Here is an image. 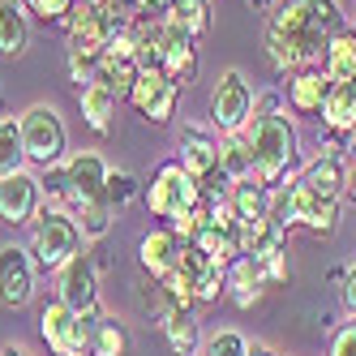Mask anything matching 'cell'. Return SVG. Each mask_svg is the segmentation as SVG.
Masks as SVG:
<instances>
[{"instance_id":"obj_28","label":"cell","mask_w":356,"mask_h":356,"mask_svg":"<svg viewBox=\"0 0 356 356\" xmlns=\"http://www.w3.org/2000/svg\"><path fill=\"white\" fill-rule=\"evenodd\" d=\"M78 99H82V116H86V124L95 134H108L112 129V116H116V104L120 99L112 95V90H104L99 82H90L86 90H78Z\"/></svg>"},{"instance_id":"obj_44","label":"cell","mask_w":356,"mask_h":356,"mask_svg":"<svg viewBox=\"0 0 356 356\" xmlns=\"http://www.w3.org/2000/svg\"><path fill=\"white\" fill-rule=\"evenodd\" d=\"M0 356H31V352H26V348H13V343H9V348H0Z\"/></svg>"},{"instance_id":"obj_35","label":"cell","mask_w":356,"mask_h":356,"mask_svg":"<svg viewBox=\"0 0 356 356\" xmlns=\"http://www.w3.org/2000/svg\"><path fill=\"white\" fill-rule=\"evenodd\" d=\"M197 356H249V339L241 330H215L211 339H202Z\"/></svg>"},{"instance_id":"obj_12","label":"cell","mask_w":356,"mask_h":356,"mask_svg":"<svg viewBox=\"0 0 356 356\" xmlns=\"http://www.w3.org/2000/svg\"><path fill=\"white\" fill-rule=\"evenodd\" d=\"M159 69L168 73V82H176V86H185V82L197 78V47H193V35H189L176 17H168V13H163V60H159Z\"/></svg>"},{"instance_id":"obj_32","label":"cell","mask_w":356,"mask_h":356,"mask_svg":"<svg viewBox=\"0 0 356 356\" xmlns=\"http://www.w3.org/2000/svg\"><path fill=\"white\" fill-rule=\"evenodd\" d=\"M168 17H176L193 39H202L211 31V0H172Z\"/></svg>"},{"instance_id":"obj_34","label":"cell","mask_w":356,"mask_h":356,"mask_svg":"<svg viewBox=\"0 0 356 356\" xmlns=\"http://www.w3.org/2000/svg\"><path fill=\"white\" fill-rule=\"evenodd\" d=\"M134 197H138V176L124 172V168H112V172H108V185H104V202L120 215Z\"/></svg>"},{"instance_id":"obj_30","label":"cell","mask_w":356,"mask_h":356,"mask_svg":"<svg viewBox=\"0 0 356 356\" xmlns=\"http://www.w3.org/2000/svg\"><path fill=\"white\" fill-rule=\"evenodd\" d=\"M219 172H223V181H227V185L249 181V176H253V159H249V146H245L241 134L219 138Z\"/></svg>"},{"instance_id":"obj_24","label":"cell","mask_w":356,"mask_h":356,"mask_svg":"<svg viewBox=\"0 0 356 356\" xmlns=\"http://www.w3.org/2000/svg\"><path fill=\"white\" fill-rule=\"evenodd\" d=\"M138 73L142 69H138L134 56H112V52H104V56H99V65H95V82L104 86V90H112L116 99H129Z\"/></svg>"},{"instance_id":"obj_16","label":"cell","mask_w":356,"mask_h":356,"mask_svg":"<svg viewBox=\"0 0 356 356\" xmlns=\"http://www.w3.org/2000/svg\"><path fill=\"white\" fill-rule=\"evenodd\" d=\"M181 253H185V241L176 236L172 227H159V232L142 236V245H138L142 275H150V279H163V275H172L176 266H181Z\"/></svg>"},{"instance_id":"obj_33","label":"cell","mask_w":356,"mask_h":356,"mask_svg":"<svg viewBox=\"0 0 356 356\" xmlns=\"http://www.w3.org/2000/svg\"><path fill=\"white\" fill-rule=\"evenodd\" d=\"M219 296H227V266L207 262V266L193 275V300L197 305H215Z\"/></svg>"},{"instance_id":"obj_29","label":"cell","mask_w":356,"mask_h":356,"mask_svg":"<svg viewBox=\"0 0 356 356\" xmlns=\"http://www.w3.org/2000/svg\"><path fill=\"white\" fill-rule=\"evenodd\" d=\"M129 352V335L112 314H99L90 322V356H124Z\"/></svg>"},{"instance_id":"obj_36","label":"cell","mask_w":356,"mask_h":356,"mask_svg":"<svg viewBox=\"0 0 356 356\" xmlns=\"http://www.w3.org/2000/svg\"><path fill=\"white\" fill-rule=\"evenodd\" d=\"M22 5H26L35 17H43V22H69L82 0H22Z\"/></svg>"},{"instance_id":"obj_7","label":"cell","mask_w":356,"mask_h":356,"mask_svg":"<svg viewBox=\"0 0 356 356\" xmlns=\"http://www.w3.org/2000/svg\"><path fill=\"white\" fill-rule=\"evenodd\" d=\"M39 335L52 356H90V322L78 318L65 300H47L39 309Z\"/></svg>"},{"instance_id":"obj_37","label":"cell","mask_w":356,"mask_h":356,"mask_svg":"<svg viewBox=\"0 0 356 356\" xmlns=\"http://www.w3.org/2000/svg\"><path fill=\"white\" fill-rule=\"evenodd\" d=\"M176 99H181V86L172 82V86H168V90L159 95V104H155V108L146 112V120H150V124H168V120L176 116Z\"/></svg>"},{"instance_id":"obj_22","label":"cell","mask_w":356,"mask_h":356,"mask_svg":"<svg viewBox=\"0 0 356 356\" xmlns=\"http://www.w3.org/2000/svg\"><path fill=\"white\" fill-rule=\"evenodd\" d=\"M31 47V17L22 0H0V56H22Z\"/></svg>"},{"instance_id":"obj_14","label":"cell","mask_w":356,"mask_h":356,"mask_svg":"<svg viewBox=\"0 0 356 356\" xmlns=\"http://www.w3.org/2000/svg\"><path fill=\"white\" fill-rule=\"evenodd\" d=\"M108 159L99 150H73L65 159V181H69V202H86V197H104L108 185Z\"/></svg>"},{"instance_id":"obj_17","label":"cell","mask_w":356,"mask_h":356,"mask_svg":"<svg viewBox=\"0 0 356 356\" xmlns=\"http://www.w3.org/2000/svg\"><path fill=\"white\" fill-rule=\"evenodd\" d=\"M227 202H232V211L241 219V245H245V236L258 223H266V215H270V189L258 181V176H249V181H236L227 189Z\"/></svg>"},{"instance_id":"obj_4","label":"cell","mask_w":356,"mask_h":356,"mask_svg":"<svg viewBox=\"0 0 356 356\" xmlns=\"http://www.w3.org/2000/svg\"><path fill=\"white\" fill-rule=\"evenodd\" d=\"M22 124V146H26V159L47 168H60L69 159V129L52 104H31L26 112L17 116Z\"/></svg>"},{"instance_id":"obj_8","label":"cell","mask_w":356,"mask_h":356,"mask_svg":"<svg viewBox=\"0 0 356 356\" xmlns=\"http://www.w3.org/2000/svg\"><path fill=\"white\" fill-rule=\"evenodd\" d=\"M56 300H65L69 309L86 322L99 318V266L86 249L56 270Z\"/></svg>"},{"instance_id":"obj_3","label":"cell","mask_w":356,"mask_h":356,"mask_svg":"<svg viewBox=\"0 0 356 356\" xmlns=\"http://www.w3.org/2000/svg\"><path fill=\"white\" fill-rule=\"evenodd\" d=\"M31 258L39 270H60L69 258H78L82 253V227L78 219H73L65 207H39V215L31 219Z\"/></svg>"},{"instance_id":"obj_40","label":"cell","mask_w":356,"mask_h":356,"mask_svg":"<svg viewBox=\"0 0 356 356\" xmlns=\"http://www.w3.org/2000/svg\"><path fill=\"white\" fill-rule=\"evenodd\" d=\"M266 112H284V95H279V90L253 95V116H266Z\"/></svg>"},{"instance_id":"obj_23","label":"cell","mask_w":356,"mask_h":356,"mask_svg":"<svg viewBox=\"0 0 356 356\" xmlns=\"http://www.w3.org/2000/svg\"><path fill=\"white\" fill-rule=\"evenodd\" d=\"M322 73L330 82H356V26H343L335 39L326 43Z\"/></svg>"},{"instance_id":"obj_43","label":"cell","mask_w":356,"mask_h":356,"mask_svg":"<svg viewBox=\"0 0 356 356\" xmlns=\"http://www.w3.org/2000/svg\"><path fill=\"white\" fill-rule=\"evenodd\" d=\"M245 5H249V9H258V13H270L275 0H245Z\"/></svg>"},{"instance_id":"obj_9","label":"cell","mask_w":356,"mask_h":356,"mask_svg":"<svg viewBox=\"0 0 356 356\" xmlns=\"http://www.w3.org/2000/svg\"><path fill=\"white\" fill-rule=\"evenodd\" d=\"M116 26H120L116 13H108L104 5H86V0H82V5L73 9V17H69V56L99 60L108 52Z\"/></svg>"},{"instance_id":"obj_5","label":"cell","mask_w":356,"mask_h":356,"mask_svg":"<svg viewBox=\"0 0 356 356\" xmlns=\"http://www.w3.org/2000/svg\"><path fill=\"white\" fill-rule=\"evenodd\" d=\"M142 197H146V207H150L155 219H176V215H185L189 207L202 202V185L181 168V159H172V163H163L155 176H150V185L142 189Z\"/></svg>"},{"instance_id":"obj_11","label":"cell","mask_w":356,"mask_h":356,"mask_svg":"<svg viewBox=\"0 0 356 356\" xmlns=\"http://www.w3.org/2000/svg\"><path fill=\"white\" fill-rule=\"evenodd\" d=\"M43 207V189H39V176L31 172H13V176H0V223L9 227H26Z\"/></svg>"},{"instance_id":"obj_25","label":"cell","mask_w":356,"mask_h":356,"mask_svg":"<svg viewBox=\"0 0 356 356\" xmlns=\"http://www.w3.org/2000/svg\"><path fill=\"white\" fill-rule=\"evenodd\" d=\"M159 330H163V339H168L172 356H197V352H202V335H197V318H193V309H176V314H168Z\"/></svg>"},{"instance_id":"obj_41","label":"cell","mask_w":356,"mask_h":356,"mask_svg":"<svg viewBox=\"0 0 356 356\" xmlns=\"http://www.w3.org/2000/svg\"><path fill=\"white\" fill-rule=\"evenodd\" d=\"M343 197H348V202H356V150L348 155V185H343Z\"/></svg>"},{"instance_id":"obj_15","label":"cell","mask_w":356,"mask_h":356,"mask_svg":"<svg viewBox=\"0 0 356 356\" xmlns=\"http://www.w3.org/2000/svg\"><path fill=\"white\" fill-rule=\"evenodd\" d=\"M181 168L193 181H207L219 172V134L211 124H185L181 129Z\"/></svg>"},{"instance_id":"obj_2","label":"cell","mask_w":356,"mask_h":356,"mask_svg":"<svg viewBox=\"0 0 356 356\" xmlns=\"http://www.w3.org/2000/svg\"><path fill=\"white\" fill-rule=\"evenodd\" d=\"M245 146H249V159H253V176L266 185H292L296 181V159H300V134L288 112H266V116H253L245 124Z\"/></svg>"},{"instance_id":"obj_10","label":"cell","mask_w":356,"mask_h":356,"mask_svg":"<svg viewBox=\"0 0 356 356\" xmlns=\"http://www.w3.org/2000/svg\"><path fill=\"white\" fill-rule=\"evenodd\" d=\"M35 258L26 245H0V305L5 309H22L35 296Z\"/></svg>"},{"instance_id":"obj_19","label":"cell","mask_w":356,"mask_h":356,"mask_svg":"<svg viewBox=\"0 0 356 356\" xmlns=\"http://www.w3.org/2000/svg\"><path fill=\"white\" fill-rule=\"evenodd\" d=\"M322 124L326 134L352 138L356 146V82H330V95L322 104Z\"/></svg>"},{"instance_id":"obj_21","label":"cell","mask_w":356,"mask_h":356,"mask_svg":"<svg viewBox=\"0 0 356 356\" xmlns=\"http://www.w3.org/2000/svg\"><path fill=\"white\" fill-rule=\"evenodd\" d=\"M300 181L314 185L322 197H343V185H348V159H339V155H314L309 163L300 168Z\"/></svg>"},{"instance_id":"obj_27","label":"cell","mask_w":356,"mask_h":356,"mask_svg":"<svg viewBox=\"0 0 356 356\" xmlns=\"http://www.w3.org/2000/svg\"><path fill=\"white\" fill-rule=\"evenodd\" d=\"M26 146H22V124L17 116L0 112V176H13V172H26Z\"/></svg>"},{"instance_id":"obj_20","label":"cell","mask_w":356,"mask_h":356,"mask_svg":"<svg viewBox=\"0 0 356 356\" xmlns=\"http://www.w3.org/2000/svg\"><path fill=\"white\" fill-rule=\"evenodd\" d=\"M266 288L270 284H266L262 266L253 262V258H236L232 266H227V296H232V305H241V309H253Z\"/></svg>"},{"instance_id":"obj_26","label":"cell","mask_w":356,"mask_h":356,"mask_svg":"<svg viewBox=\"0 0 356 356\" xmlns=\"http://www.w3.org/2000/svg\"><path fill=\"white\" fill-rule=\"evenodd\" d=\"M69 215L78 219V227H82V241H104V236H108V227H112V219H116V211L108 207L104 197L69 202Z\"/></svg>"},{"instance_id":"obj_13","label":"cell","mask_w":356,"mask_h":356,"mask_svg":"<svg viewBox=\"0 0 356 356\" xmlns=\"http://www.w3.org/2000/svg\"><path fill=\"white\" fill-rule=\"evenodd\" d=\"M292 211H296V227H309L318 236H330L339 227V197H322L300 176L292 181Z\"/></svg>"},{"instance_id":"obj_1","label":"cell","mask_w":356,"mask_h":356,"mask_svg":"<svg viewBox=\"0 0 356 356\" xmlns=\"http://www.w3.org/2000/svg\"><path fill=\"white\" fill-rule=\"evenodd\" d=\"M348 26L339 0H275L262 26L266 56L279 73L322 69L326 43Z\"/></svg>"},{"instance_id":"obj_18","label":"cell","mask_w":356,"mask_h":356,"mask_svg":"<svg viewBox=\"0 0 356 356\" xmlns=\"http://www.w3.org/2000/svg\"><path fill=\"white\" fill-rule=\"evenodd\" d=\"M330 95V78L322 69H296L288 73V108L296 116H322V104Z\"/></svg>"},{"instance_id":"obj_38","label":"cell","mask_w":356,"mask_h":356,"mask_svg":"<svg viewBox=\"0 0 356 356\" xmlns=\"http://www.w3.org/2000/svg\"><path fill=\"white\" fill-rule=\"evenodd\" d=\"M330 356H356V318L335 330V339H330Z\"/></svg>"},{"instance_id":"obj_31","label":"cell","mask_w":356,"mask_h":356,"mask_svg":"<svg viewBox=\"0 0 356 356\" xmlns=\"http://www.w3.org/2000/svg\"><path fill=\"white\" fill-rule=\"evenodd\" d=\"M168 86H172V82H168V73H163V69H142V73H138V82H134V90H129V104L146 116L150 108L159 104V95H163Z\"/></svg>"},{"instance_id":"obj_42","label":"cell","mask_w":356,"mask_h":356,"mask_svg":"<svg viewBox=\"0 0 356 356\" xmlns=\"http://www.w3.org/2000/svg\"><path fill=\"white\" fill-rule=\"evenodd\" d=\"M249 356H279L270 343H249Z\"/></svg>"},{"instance_id":"obj_39","label":"cell","mask_w":356,"mask_h":356,"mask_svg":"<svg viewBox=\"0 0 356 356\" xmlns=\"http://www.w3.org/2000/svg\"><path fill=\"white\" fill-rule=\"evenodd\" d=\"M339 300H343V309L356 318V262L348 266V275H343V284H339Z\"/></svg>"},{"instance_id":"obj_6","label":"cell","mask_w":356,"mask_h":356,"mask_svg":"<svg viewBox=\"0 0 356 356\" xmlns=\"http://www.w3.org/2000/svg\"><path fill=\"white\" fill-rule=\"evenodd\" d=\"M253 120V86L241 69H227L211 90V129L219 138L245 134V124Z\"/></svg>"}]
</instances>
